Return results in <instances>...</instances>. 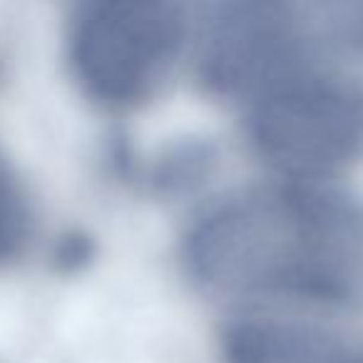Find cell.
Returning <instances> with one entry per match:
<instances>
[{"label":"cell","instance_id":"1","mask_svg":"<svg viewBox=\"0 0 363 363\" xmlns=\"http://www.w3.org/2000/svg\"><path fill=\"white\" fill-rule=\"evenodd\" d=\"M182 264L219 296L361 306L363 199L306 182L242 189L194 219Z\"/></svg>","mask_w":363,"mask_h":363},{"label":"cell","instance_id":"2","mask_svg":"<svg viewBox=\"0 0 363 363\" xmlns=\"http://www.w3.org/2000/svg\"><path fill=\"white\" fill-rule=\"evenodd\" d=\"M187 38L189 13L177 3H85L67 23V65L92 102L135 110L164 87Z\"/></svg>","mask_w":363,"mask_h":363},{"label":"cell","instance_id":"3","mask_svg":"<svg viewBox=\"0 0 363 363\" xmlns=\"http://www.w3.org/2000/svg\"><path fill=\"white\" fill-rule=\"evenodd\" d=\"M247 140L284 182L323 184L363 155V90L301 70L249 102Z\"/></svg>","mask_w":363,"mask_h":363},{"label":"cell","instance_id":"4","mask_svg":"<svg viewBox=\"0 0 363 363\" xmlns=\"http://www.w3.org/2000/svg\"><path fill=\"white\" fill-rule=\"evenodd\" d=\"M316 55L303 6L222 3L209 8L197 43V77L214 97L249 100L308 70Z\"/></svg>","mask_w":363,"mask_h":363},{"label":"cell","instance_id":"5","mask_svg":"<svg viewBox=\"0 0 363 363\" xmlns=\"http://www.w3.org/2000/svg\"><path fill=\"white\" fill-rule=\"evenodd\" d=\"M222 363H358L328 328L296 318L244 316L219 333Z\"/></svg>","mask_w":363,"mask_h":363},{"label":"cell","instance_id":"6","mask_svg":"<svg viewBox=\"0 0 363 363\" xmlns=\"http://www.w3.org/2000/svg\"><path fill=\"white\" fill-rule=\"evenodd\" d=\"M303 16L316 52L363 60V0L306 3Z\"/></svg>","mask_w":363,"mask_h":363},{"label":"cell","instance_id":"7","mask_svg":"<svg viewBox=\"0 0 363 363\" xmlns=\"http://www.w3.org/2000/svg\"><path fill=\"white\" fill-rule=\"evenodd\" d=\"M217 167V150L212 142L184 140L172 145L150 172L152 187L162 194H182L199 187Z\"/></svg>","mask_w":363,"mask_h":363},{"label":"cell","instance_id":"8","mask_svg":"<svg viewBox=\"0 0 363 363\" xmlns=\"http://www.w3.org/2000/svg\"><path fill=\"white\" fill-rule=\"evenodd\" d=\"M33 207L16 167L0 152V267L23 257L33 239Z\"/></svg>","mask_w":363,"mask_h":363},{"label":"cell","instance_id":"9","mask_svg":"<svg viewBox=\"0 0 363 363\" xmlns=\"http://www.w3.org/2000/svg\"><path fill=\"white\" fill-rule=\"evenodd\" d=\"M358 363H363V361H358Z\"/></svg>","mask_w":363,"mask_h":363}]
</instances>
